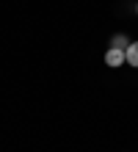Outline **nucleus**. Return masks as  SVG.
Instances as JSON below:
<instances>
[{
    "label": "nucleus",
    "instance_id": "f257e3e1",
    "mask_svg": "<svg viewBox=\"0 0 138 152\" xmlns=\"http://www.w3.org/2000/svg\"><path fill=\"white\" fill-rule=\"evenodd\" d=\"M124 50H116V47H110L108 53H105V66H110V69H116V66H122L124 64Z\"/></svg>",
    "mask_w": 138,
    "mask_h": 152
},
{
    "label": "nucleus",
    "instance_id": "f03ea898",
    "mask_svg": "<svg viewBox=\"0 0 138 152\" xmlns=\"http://www.w3.org/2000/svg\"><path fill=\"white\" fill-rule=\"evenodd\" d=\"M110 47L127 50V47H130V36H127V33H113V36H110Z\"/></svg>",
    "mask_w": 138,
    "mask_h": 152
},
{
    "label": "nucleus",
    "instance_id": "7ed1b4c3",
    "mask_svg": "<svg viewBox=\"0 0 138 152\" xmlns=\"http://www.w3.org/2000/svg\"><path fill=\"white\" fill-rule=\"evenodd\" d=\"M124 58H127V64H130V66L138 69V42H130V47L124 50Z\"/></svg>",
    "mask_w": 138,
    "mask_h": 152
},
{
    "label": "nucleus",
    "instance_id": "20e7f679",
    "mask_svg": "<svg viewBox=\"0 0 138 152\" xmlns=\"http://www.w3.org/2000/svg\"><path fill=\"white\" fill-rule=\"evenodd\" d=\"M133 11H135V14H138V3H135V6H133Z\"/></svg>",
    "mask_w": 138,
    "mask_h": 152
},
{
    "label": "nucleus",
    "instance_id": "39448f33",
    "mask_svg": "<svg viewBox=\"0 0 138 152\" xmlns=\"http://www.w3.org/2000/svg\"><path fill=\"white\" fill-rule=\"evenodd\" d=\"M124 152H127V149H124Z\"/></svg>",
    "mask_w": 138,
    "mask_h": 152
}]
</instances>
